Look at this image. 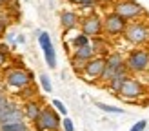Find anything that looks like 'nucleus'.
Here are the masks:
<instances>
[{"mask_svg": "<svg viewBox=\"0 0 149 131\" xmlns=\"http://www.w3.org/2000/svg\"><path fill=\"white\" fill-rule=\"evenodd\" d=\"M125 68L131 75L149 71V47L147 46H136L131 49L125 56Z\"/></svg>", "mask_w": 149, "mask_h": 131, "instance_id": "1", "label": "nucleus"}, {"mask_svg": "<svg viewBox=\"0 0 149 131\" xmlns=\"http://www.w3.org/2000/svg\"><path fill=\"white\" fill-rule=\"evenodd\" d=\"M125 40L133 46H147L149 47V24L142 18L129 20L127 27H125Z\"/></svg>", "mask_w": 149, "mask_h": 131, "instance_id": "2", "label": "nucleus"}, {"mask_svg": "<svg viewBox=\"0 0 149 131\" xmlns=\"http://www.w3.org/2000/svg\"><path fill=\"white\" fill-rule=\"evenodd\" d=\"M58 115H60V113L53 107V104H51V106H44L40 116L33 122L35 131H60L62 120H60Z\"/></svg>", "mask_w": 149, "mask_h": 131, "instance_id": "3", "label": "nucleus"}, {"mask_svg": "<svg viewBox=\"0 0 149 131\" xmlns=\"http://www.w3.org/2000/svg\"><path fill=\"white\" fill-rule=\"evenodd\" d=\"M4 82L13 87V89H22V87H26V86H31L35 82V75H33V71L31 69H26V68H15L11 71H7L6 73V77H4Z\"/></svg>", "mask_w": 149, "mask_h": 131, "instance_id": "4", "label": "nucleus"}, {"mask_svg": "<svg viewBox=\"0 0 149 131\" xmlns=\"http://www.w3.org/2000/svg\"><path fill=\"white\" fill-rule=\"evenodd\" d=\"M104 69H106V56L96 55V56L91 58V60L86 62L80 77L84 80H87L89 84H96V82H100V78L104 75Z\"/></svg>", "mask_w": 149, "mask_h": 131, "instance_id": "5", "label": "nucleus"}, {"mask_svg": "<svg viewBox=\"0 0 149 131\" xmlns=\"http://www.w3.org/2000/svg\"><path fill=\"white\" fill-rule=\"evenodd\" d=\"M113 11H116L125 20H136L146 15L144 7L138 2H135V0H116L113 4Z\"/></svg>", "mask_w": 149, "mask_h": 131, "instance_id": "6", "label": "nucleus"}, {"mask_svg": "<svg viewBox=\"0 0 149 131\" xmlns=\"http://www.w3.org/2000/svg\"><path fill=\"white\" fill-rule=\"evenodd\" d=\"M129 20H125L124 17H120L116 11H111L104 17V33L109 36H120L125 33Z\"/></svg>", "mask_w": 149, "mask_h": 131, "instance_id": "7", "label": "nucleus"}, {"mask_svg": "<svg viewBox=\"0 0 149 131\" xmlns=\"http://www.w3.org/2000/svg\"><path fill=\"white\" fill-rule=\"evenodd\" d=\"M127 69L125 68V58L120 53H109L106 56V69H104V75L100 78V82H109L115 75H118L120 71Z\"/></svg>", "mask_w": 149, "mask_h": 131, "instance_id": "8", "label": "nucleus"}, {"mask_svg": "<svg viewBox=\"0 0 149 131\" xmlns=\"http://www.w3.org/2000/svg\"><path fill=\"white\" fill-rule=\"evenodd\" d=\"M144 93H146L144 84L140 82L136 77H129V78L124 82L120 93H118V97L124 98V100H136V98H140V97H144Z\"/></svg>", "mask_w": 149, "mask_h": 131, "instance_id": "9", "label": "nucleus"}, {"mask_svg": "<svg viewBox=\"0 0 149 131\" xmlns=\"http://www.w3.org/2000/svg\"><path fill=\"white\" fill-rule=\"evenodd\" d=\"M80 31L87 36H100L104 33V18H100L96 13H91L80 20Z\"/></svg>", "mask_w": 149, "mask_h": 131, "instance_id": "10", "label": "nucleus"}, {"mask_svg": "<svg viewBox=\"0 0 149 131\" xmlns=\"http://www.w3.org/2000/svg\"><path fill=\"white\" fill-rule=\"evenodd\" d=\"M38 44L44 51V58H46V64L49 68H56V53L53 47V42H51V36L47 31H40L38 33Z\"/></svg>", "mask_w": 149, "mask_h": 131, "instance_id": "11", "label": "nucleus"}, {"mask_svg": "<svg viewBox=\"0 0 149 131\" xmlns=\"http://www.w3.org/2000/svg\"><path fill=\"white\" fill-rule=\"evenodd\" d=\"M42 102H38V100H27V102H24V106H22V109H24V116H26V120L27 122H35L36 118L40 116V113H42Z\"/></svg>", "mask_w": 149, "mask_h": 131, "instance_id": "12", "label": "nucleus"}, {"mask_svg": "<svg viewBox=\"0 0 149 131\" xmlns=\"http://www.w3.org/2000/svg\"><path fill=\"white\" fill-rule=\"evenodd\" d=\"M129 77H131V73H129L127 69L120 71L118 75H115V77L107 82V91L113 93V95H118V93H120V89H122V86H124V82H125Z\"/></svg>", "mask_w": 149, "mask_h": 131, "instance_id": "13", "label": "nucleus"}, {"mask_svg": "<svg viewBox=\"0 0 149 131\" xmlns=\"http://www.w3.org/2000/svg\"><path fill=\"white\" fill-rule=\"evenodd\" d=\"M60 24L64 27V31H73V29H77L80 26V17L74 11H62Z\"/></svg>", "mask_w": 149, "mask_h": 131, "instance_id": "14", "label": "nucleus"}, {"mask_svg": "<svg viewBox=\"0 0 149 131\" xmlns=\"http://www.w3.org/2000/svg\"><path fill=\"white\" fill-rule=\"evenodd\" d=\"M73 56H77V58H80V60L87 62V60H91L93 56H96V51H95V47H93V44H86V46L74 47Z\"/></svg>", "mask_w": 149, "mask_h": 131, "instance_id": "15", "label": "nucleus"}, {"mask_svg": "<svg viewBox=\"0 0 149 131\" xmlns=\"http://www.w3.org/2000/svg\"><path fill=\"white\" fill-rule=\"evenodd\" d=\"M0 131H29L26 120L22 122H0Z\"/></svg>", "mask_w": 149, "mask_h": 131, "instance_id": "16", "label": "nucleus"}, {"mask_svg": "<svg viewBox=\"0 0 149 131\" xmlns=\"http://www.w3.org/2000/svg\"><path fill=\"white\" fill-rule=\"evenodd\" d=\"M17 97H20V100H24V102L33 100V97H36V89H35V86L31 84V86H26V87H22V89H18Z\"/></svg>", "mask_w": 149, "mask_h": 131, "instance_id": "17", "label": "nucleus"}, {"mask_svg": "<svg viewBox=\"0 0 149 131\" xmlns=\"http://www.w3.org/2000/svg\"><path fill=\"white\" fill-rule=\"evenodd\" d=\"M93 47H95V51L98 55H102V56H107V44H106V40L102 38V36H93Z\"/></svg>", "mask_w": 149, "mask_h": 131, "instance_id": "18", "label": "nucleus"}, {"mask_svg": "<svg viewBox=\"0 0 149 131\" xmlns=\"http://www.w3.org/2000/svg\"><path fill=\"white\" fill-rule=\"evenodd\" d=\"M71 44L73 47H80V46H86V44H91V36H87L86 33H78L74 38H71Z\"/></svg>", "mask_w": 149, "mask_h": 131, "instance_id": "19", "label": "nucleus"}, {"mask_svg": "<svg viewBox=\"0 0 149 131\" xmlns=\"http://www.w3.org/2000/svg\"><path fill=\"white\" fill-rule=\"evenodd\" d=\"M96 107L102 109V111H106V113H115V115H122V113H124V109H122V107L107 106V104H104V102H96Z\"/></svg>", "mask_w": 149, "mask_h": 131, "instance_id": "20", "label": "nucleus"}, {"mask_svg": "<svg viewBox=\"0 0 149 131\" xmlns=\"http://www.w3.org/2000/svg\"><path fill=\"white\" fill-rule=\"evenodd\" d=\"M40 86H42V89L46 91V93H51V91H53L51 80H49V77L46 75V73H42V75H40Z\"/></svg>", "mask_w": 149, "mask_h": 131, "instance_id": "21", "label": "nucleus"}, {"mask_svg": "<svg viewBox=\"0 0 149 131\" xmlns=\"http://www.w3.org/2000/svg\"><path fill=\"white\" fill-rule=\"evenodd\" d=\"M84 66H86V62H84V60H80V58H77V56H73V55H71V68H73L74 71H77L78 75L82 73Z\"/></svg>", "mask_w": 149, "mask_h": 131, "instance_id": "22", "label": "nucleus"}, {"mask_svg": "<svg viewBox=\"0 0 149 131\" xmlns=\"http://www.w3.org/2000/svg\"><path fill=\"white\" fill-rule=\"evenodd\" d=\"M53 107H55V109H56V111L60 113V115H64V116L68 115V107H65L60 100H53Z\"/></svg>", "mask_w": 149, "mask_h": 131, "instance_id": "23", "label": "nucleus"}, {"mask_svg": "<svg viewBox=\"0 0 149 131\" xmlns=\"http://www.w3.org/2000/svg\"><path fill=\"white\" fill-rule=\"evenodd\" d=\"M146 128H147V120L146 118H142V120H138L135 126H133L129 131H146Z\"/></svg>", "mask_w": 149, "mask_h": 131, "instance_id": "24", "label": "nucleus"}, {"mask_svg": "<svg viewBox=\"0 0 149 131\" xmlns=\"http://www.w3.org/2000/svg\"><path fill=\"white\" fill-rule=\"evenodd\" d=\"M62 129H64V131H74L73 120H71V118H68V116H64V120H62Z\"/></svg>", "mask_w": 149, "mask_h": 131, "instance_id": "25", "label": "nucleus"}, {"mask_svg": "<svg viewBox=\"0 0 149 131\" xmlns=\"http://www.w3.org/2000/svg\"><path fill=\"white\" fill-rule=\"evenodd\" d=\"M6 31H7V20L2 17V15H0V38L6 35Z\"/></svg>", "mask_w": 149, "mask_h": 131, "instance_id": "26", "label": "nucleus"}, {"mask_svg": "<svg viewBox=\"0 0 149 131\" xmlns=\"http://www.w3.org/2000/svg\"><path fill=\"white\" fill-rule=\"evenodd\" d=\"M0 53H4V55H11L9 46H7L6 42H0Z\"/></svg>", "mask_w": 149, "mask_h": 131, "instance_id": "27", "label": "nucleus"}, {"mask_svg": "<svg viewBox=\"0 0 149 131\" xmlns=\"http://www.w3.org/2000/svg\"><path fill=\"white\" fill-rule=\"evenodd\" d=\"M9 56H11V55H4V53H0V68H4V66H6V62L9 60Z\"/></svg>", "mask_w": 149, "mask_h": 131, "instance_id": "28", "label": "nucleus"}, {"mask_svg": "<svg viewBox=\"0 0 149 131\" xmlns=\"http://www.w3.org/2000/svg\"><path fill=\"white\" fill-rule=\"evenodd\" d=\"M6 100H7V97H6V95H4V93H0V106H2V104H4V102H6Z\"/></svg>", "mask_w": 149, "mask_h": 131, "instance_id": "29", "label": "nucleus"}, {"mask_svg": "<svg viewBox=\"0 0 149 131\" xmlns=\"http://www.w3.org/2000/svg\"><path fill=\"white\" fill-rule=\"evenodd\" d=\"M17 42H18V44H22V42H24V36H22V35H20V36H17Z\"/></svg>", "mask_w": 149, "mask_h": 131, "instance_id": "30", "label": "nucleus"}, {"mask_svg": "<svg viewBox=\"0 0 149 131\" xmlns=\"http://www.w3.org/2000/svg\"><path fill=\"white\" fill-rule=\"evenodd\" d=\"M0 2H2V4H9L11 0H0Z\"/></svg>", "mask_w": 149, "mask_h": 131, "instance_id": "31", "label": "nucleus"}, {"mask_svg": "<svg viewBox=\"0 0 149 131\" xmlns=\"http://www.w3.org/2000/svg\"><path fill=\"white\" fill-rule=\"evenodd\" d=\"M29 131H31V129H29Z\"/></svg>", "mask_w": 149, "mask_h": 131, "instance_id": "32", "label": "nucleus"}]
</instances>
